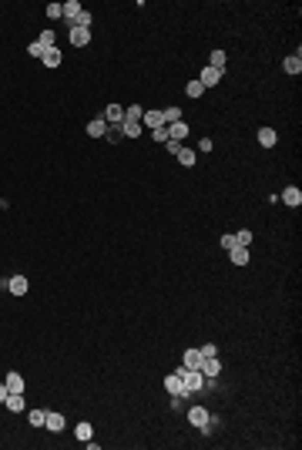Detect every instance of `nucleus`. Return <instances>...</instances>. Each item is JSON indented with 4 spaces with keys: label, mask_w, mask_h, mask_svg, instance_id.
<instances>
[{
    "label": "nucleus",
    "mask_w": 302,
    "mask_h": 450,
    "mask_svg": "<svg viewBox=\"0 0 302 450\" xmlns=\"http://www.w3.org/2000/svg\"><path fill=\"white\" fill-rule=\"evenodd\" d=\"M182 373V396H188V393H198V390H205L208 386V380L202 377V370H178Z\"/></svg>",
    "instance_id": "nucleus-1"
},
{
    "label": "nucleus",
    "mask_w": 302,
    "mask_h": 450,
    "mask_svg": "<svg viewBox=\"0 0 302 450\" xmlns=\"http://www.w3.org/2000/svg\"><path fill=\"white\" fill-rule=\"evenodd\" d=\"M188 423L198 427L202 434H212V430H215V427H212V413H208L205 407H198V403H195V407H188Z\"/></svg>",
    "instance_id": "nucleus-2"
},
{
    "label": "nucleus",
    "mask_w": 302,
    "mask_h": 450,
    "mask_svg": "<svg viewBox=\"0 0 302 450\" xmlns=\"http://www.w3.org/2000/svg\"><path fill=\"white\" fill-rule=\"evenodd\" d=\"M222 74H225V71H218V67H212V64H208V67H202V74H198V84L208 91V88H215V84L222 81Z\"/></svg>",
    "instance_id": "nucleus-3"
},
{
    "label": "nucleus",
    "mask_w": 302,
    "mask_h": 450,
    "mask_svg": "<svg viewBox=\"0 0 302 450\" xmlns=\"http://www.w3.org/2000/svg\"><path fill=\"white\" fill-rule=\"evenodd\" d=\"M198 370H202V377H205V380H215L218 373H222V360H218V356H205Z\"/></svg>",
    "instance_id": "nucleus-4"
},
{
    "label": "nucleus",
    "mask_w": 302,
    "mask_h": 450,
    "mask_svg": "<svg viewBox=\"0 0 302 450\" xmlns=\"http://www.w3.org/2000/svg\"><path fill=\"white\" fill-rule=\"evenodd\" d=\"M27 289H31V282H27L24 276H10V279H7V292H10V296H27Z\"/></svg>",
    "instance_id": "nucleus-5"
},
{
    "label": "nucleus",
    "mask_w": 302,
    "mask_h": 450,
    "mask_svg": "<svg viewBox=\"0 0 302 450\" xmlns=\"http://www.w3.org/2000/svg\"><path fill=\"white\" fill-rule=\"evenodd\" d=\"M67 37H71L74 47H88V44H91V31H88V27H71Z\"/></svg>",
    "instance_id": "nucleus-6"
},
{
    "label": "nucleus",
    "mask_w": 302,
    "mask_h": 450,
    "mask_svg": "<svg viewBox=\"0 0 302 450\" xmlns=\"http://www.w3.org/2000/svg\"><path fill=\"white\" fill-rule=\"evenodd\" d=\"M279 202H286V205H292V209H299V205H302V192H299V185H289L286 192L279 195Z\"/></svg>",
    "instance_id": "nucleus-7"
},
{
    "label": "nucleus",
    "mask_w": 302,
    "mask_h": 450,
    "mask_svg": "<svg viewBox=\"0 0 302 450\" xmlns=\"http://www.w3.org/2000/svg\"><path fill=\"white\" fill-rule=\"evenodd\" d=\"M40 64H44V67H51V71H57V67H61V51H57V44H54V47H47V51H44V57H40Z\"/></svg>",
    "instance_id": "nucleus-8"
},
{
    "label": "nucleus",
    "mask_w": 302,
    "mask_h": 450,
    "mask_svg": "<svg viewBox=\"0 0 302 450\" xmlns=\"http://www.w3.org/2000/svg\"><path fill=\"white\" fill-rule=\"evenodd\" d=\"M44 427H47L51 434H61L64 427H67V420H64V413H51V410H47V420H44Z\"/></svg>",
    "instance_id": "nucleus-9"
},
{
    "label": "nucleus",
    "mask_w": 302,
    "mask_h": 450,
    "mask_svg": "<svg viewBox=\"0 0 302 450\" xmlns=\"http://www.w3.org/2000/svg\"><path fill=\"white\" fill-rule=\"evenodd\" d=\"M202 360H205V356H202L198 349H185V356H182V366H185V370H198V366H202Z\"/></svg>",
    "instance_id": "nucleus-10"
},
{
    "label": "nucleus",
    "mask_w": 302,
    "mask_h": 450,
    "mask_svg": "<svg viewBox=\"0 0 302 450\" xmlns=\"http://www.w3.org/2000/svg\"><path fill=\"white\" fill-rule=\"evenodd\" d=\"M141 128H165V121H161V111H144L141 114Z\"/></svg>",
    "instance_id": "nucleus-11"
},
{
    "label": "nucleus",
    "mask_w": 302,
    "mask_h": 450,
    "mask_svg": "<svg viewBox=\"0 0 302 450\" xmlns=\"http://www.w3.org/2000/svg\"><path fill=\"white\" fill-rule=\"evenodd\" d=\"M61 7H64V20H67V24L74 27V20H78V14H81L84 7H81L78 0H67V4H61Z\"/></svg>",
    "instance_id": "nucleus-12"
},
{
    "label": "nucleus",
    "mask_w": 302,
    "mask_h": 450,
    "mask_svg": "<svg viewBox=\"0 0 302 450\" xmlns=\"http://www.w3.org/2000/svg\"><path fill=\"white\" fill-rule=\"evenodd\" d=\"M4 383H7L10 393H24V390H27V383H24V377H20V373H7V380H4Z\"/></svg>",
    "instance_id": "nucleus-13"
},
{
    "label": "nucleus",
    "mask_w": 302,
    "mask_h": 450,
    "mask_svg": "<svg viewBox=\"0 0 302 450\" xmlns=\"http://www.w3.org/2000/svg\"><path fill=\"white\" fill-rule=\"evenodd\" d=\"M168 138H171V141H185V138H188V124H185V121L168 124Z\"/></svg>",
    "instance_id": "nucleus-14"
},
{
    "label": "nucleus",
    "mask_w": 302,
    "mask_h": 450,
    "mask_svg": "<svg viewBox=\"0 0 302 450\" xmlns=\"http://www.w3.org/2000/svg\"><path fill=\"white\" fill-rule=\"evenodd\" d=\"M104 121H108V124H121V121H124V108H121V105H108Z\"/></svg>",
    "instance_id": "nucleus-15"
},
{
    "label": "nucleus",
    "mask_w": 302,
    "mask_h": 450,
    "mask_svg": "<svg viewBox=\"0 0 302 450\" xmlns=\"http://www.w3.org/2000/svg\"><path fill=\"white\" fill-rule=\"evenodd\" d=\"M88 135H91V138H104V135H108V121H104V118L88 121Z\"/></svg>",
    "instance_id": "nucleus-16"
},
{
    "label": "nucleus",
    "mask_w": 302,
    "mask_h": 450,
    "mask_svg": "<svg viewBox=\"0 0 302 450\" xmlns=\"http://www.w3.org/2000/svg\"><path fill=\"white\" fill-rule=\"evenodd\" d=\"M74 437H78V440H81V443H88V440H91V437H94V427H91V423H88V420H81V423H78V427H74Z\"/></svg>",
    "instance_id": "nucleus-17"
},
{
    "label": "nucleus",
    "mask_w": 302,
    "mask_h": 450,
    "mask_svg": "<svg viewBox=\"0 0 302 450\" xmlns=\"http://www.w3.org/2000/svg\"><path fill=\"white\" fill-rule=\"evenodd\" d=\"M165 390H168L171 396H175V393H182V373H178V370L165 377Z\"/></svg>",
    "instance_id": "nucleus-18"
},
{
    "label": "nucleus",
    "mask_w": 302,
    "mask_h": 450,
    "mask_svg": "<svg viewBox=\"0 0 302 450\" xmlns=\"http://www.w3.org/2000/svg\"><path fill=\"white\" fill-rule=\"evenodd\" d=\"M4 407H7L10 413H20V410H24V393H7Z\"/></svg>",
    "instance_id": "nucleus-19"
},
{
    "label": "nucleus",
    "mask_w": 302,
    "mask_h": 450,
    "mask_svg": "<svg viewBox=\"0 0 302 450\" xmlns=\"http://www.w3.org/2000/svg\"><path fill=\"white\" fill-rule=\"evenodd\" d=\"M275 141H279V135L272 128H259V145L262 148H275Z\"/></svg>",
    "instance_id": "nucleus-20"
},
{
    "label": "nucleus",
    "mask_w": 302,
    "mask_h": 450,
    "mask_svg": "<svg viewBox=\"0 0 302 450\" xmlns=\"http://www.w3.org/2000/svg\"><path fill=\"white\" fill-rule=\"evenodd\" d=\"M141 121H121V135H128V138H141Z\"/></svg>",
    "instance_id": "nucleus-21"
},
{
    "label": "nucleus",
    "mask_w": 302,
    "mask_h": 450,
    "mask_svg": "<svg viewBox=\"0 0 302 450\" xmlns=\"http://www.w3.org/2000/svg\"><path fill=\"white\" fill-rule=\"evenodd\" d=\"M175 158L178 161H182V165H185V168H191V165H195V158H198V155H195V148H178V155H175Z\"/></svg>",
    "instance_id": "nucleus-22"
},
{
    "label": "nucleus",
    "mask_w": 302,
    "mask_h": 450,
    "mask_svg": "<svg viewBox=\"0 0 302 450\" xmlns=\"http://www.w3.org/2000/svg\"><path fill=\"white\" fill-rule=\"evenodd\" d=\"M161 121H165V128H168V124H175V121H182V108H178V105L165 108V111H161Z\"/></svg>",
    "instance_id": "nucleus-23"
},
{
    "label": "nucleus",
    "mask_w": 302,
    "mask_h": 450,
    "mask_svg": "<svg viewBox=\"0 0 302 450\" xmlns=\"http://www.w3.org/2000/svg\"><path fill=\"white\" fill-rule=\"evenodd\" d=\"M282 67H286V74H299L302 71V57L299 54H289L286 61H282Z\"/></svg>",
    "instance_id": "nucleus-24"
},
{
    "label": "nucleus",
    "mask_w": 302,
    "mask_h": 450,
    "mask_svg": "<svg viewBox=\"0 0 302 450\" xmlns=\"http://www.w3.org/2000/svg\"><path fill=\"white\" fill-rule=\"evenodd\" d=\"M232 265H248V249H242V245H235V249L229 252Z\"/></svg>",
    "instance_id": "nucleus-25"
},
{
    "label": "nucleus",
    "mask_w": 302,
    "mask_h": 450,
    "mask_svg": "<svg viewBox=\"0 0 302 450\" xmlns=\"http://www.w3.org/2000/svg\"><path fill=\"white\" fill-rule=\"evenodd\" d=\"M225 61H229V54H225V51H212V57H208V64L218 67V71H225Z\"/></svg>",
    "instance_id": "nucleus-26"
},
{
    "label": "nucleus",
    "mask_w": 302,
    "mask_h": 450,
    "mask_svg": "<svg viewBox=\"0 0 302 450\" xmlns=\"http://www.w3.org/2000/svg\"><path fill=\"white\" fill-rule=\"evenodd\" d=\"M185 94H188V97H202V94H205V88H202V84H198V78H195V81H188V84H185Z\"/></svg>",
    "instance_id": "nucleus-27"
},
{
    "label": "nucleus",
    "mask_w": 302,
    "mask_h": 450,
    "mask_svg": "<svg viewBox=\"0 0 302 450\" xmlns=\"http://www.w3.org/2000/svg\"><path fill=\"white\" fill-rule=\"evenodd\" d=\"M141 114H144V108H141V105L124 108V121H141Z\"/></svg>",
    "instance_id": "nucleus-28"
},
{
    "label": "nucleus",
    "mask_w": 302,
    "mask_h": 450,
    "mask_svg": "<svg viewBox=\"0 0 302 450\" xmlns=\"http://www.w3.org/2000/svg\"><path fill=\"white\" fill-rule=\"evenodd\" d=\"M27 420H31V427H44V420H47V410H31V413H27Z\"/></svg>",
    "instance_id": "nucleus-29"
},
{
    "label": "nucleus",
    "mask_w": 302,
    "mask_h": 450,
    "mask_svg": "<svg viewBox=\"0 0 302 450\" xmlns=\"http://www.w3.org/2000/svg\"><path fill=\"white\" fill-rule=\"evenodd\" d=\"M44 51H47V47H44L40 40H31V44H27V54H31V57H37V61L44 57Z\"/></svg>",
    "instance_id": "nucleus-30"
},
{
    "label": "nucleus",
    "mask_w": 302,
    "mask_h": 450,
    "mask_svg": "<svg viewBox=\"0 0 302 450\" xmlns=\"http://www.w3.org/2000/svg\"><path fill=\"white\" fill-rule=\"evenodd\" d=\"M91 20H94V17H91V10H81L78 20H74V27H88V31H91Z\"/></svg>",
    "instance_id": "nucleus-31"
},
{
    "label": "nucleus",
    "mask_w": 302,
    "mask_h": 450,
    "mask_svg": "<svg viewBox=\"0 0 302 450\" xmlns=\"http://www.w3.org/2000/svg\"><path fill=\"white\" fill-rule=\"evenodd\" d=\"M235 242H239L242 249H248V245H252V232H248V229H242V232H235Z\"/></svg>",
    "instance_id": "nucleus-32"
},
{
    "label": "nucleus",
    "mask_w": 302,
    "mask_h": 450,
    "mask_svg": "<svg viewBox=\"0 0 302 450\" xmlns=\"http://www.w3.org/2000/svg\"><path fill=\"white\" fill-rule=\"evenodd\" d=\"M44 14H47L51 20H61V17H64V7H61V4H47V10H44Z\"/></svg>",
    "instance_id": "nucleus-33"
},
{
    "label": "nucleus",
    "mask_w": 302,
    "mask_h": 450,
    "mask_svg": "<svg viewBox=\"0 0 302 450\" xmlns=\"http://www.w3.org/2000/svg\"><path fill=\"white\" fill-rule=\"evenodd\" d=\"M151 138H155L158 145H165V141H168V128H155V131H151Z\"/></svg>",
    "instance_id": "nucleus-34"
},
{
    "label": "nucleus",
    "mask_w": 302,
    "mask_h": 450,
    "mask_svg": "<svg viewBox=\"0 0 302 450\" xmlns=\"http://www.w3.org/2000/svg\"><path fill=\"white\" fill-rule=\"evenodd\" d=\"M198 353H202V356H218V346H215V343H205V346H198Z\"/></svg>",
    "instance_id": "nucleus-35"
},
{
    "label": "nucleus",
    "mask_w": 302,
    "mask_h": 450,
    "mask_svg": "<svg viewBox=\"0 0 302 450\" xmlns=\"http://www.w3.org/2000/svg\"><path fill=\"white\" fill-rule=\"evenodd\" d=\"M40 44H44V47H54V31H44V34H40Z\"/></svg>",
    "instance_id": "nucleus-36"
},
{
    "label": "nucleus",
    "mask_w": 302,
    "mask_h": 450,
    "mask_svg": "<svg viewBox=\"0 0 302 450\" xmlns=\"http://www.w3.org/2000/svg\"><path fill=\"white\" fill-rule=\"evenodd\" d=\"M235 245H239V242H235V235H222V249H225V252H232Z\"/></svg>",
    "instance_id": "nucleus-37"
},
{
    "label": "nucleus",
    "mask_w": 302,
    "mask_h": 450,
    "mask_svg": "<svg viewBox=\"0 0 302 450\" xmlns=\"http://www.w3.org/2000/svg\"><path fill=\"white\" fill-rule=\"evenodd\" d=\"M212 148H215V141H212V138H202V141H198V152H212Z\"/></svg>",
    "instance_id": "nucleus-38"
},
{
    "label": "nucleus",
    "mask_w": 302,
    "mask_h": 450,
    "mask_svg": "<svg viewBox=\"0 0 302 450\" xmlns=\"http://www.w3.org/2000/svg\"><path fill=\"white\" fill-rule=\"evenodd\" d=\"M165 148H168V152H171V155H178V148H182V141H171V138H168V141H165Z\"/></svg>",
    "instance_id": "nucleus-39"
},
{
    "label": "nucleus",
    "mask_w": 302,
    "mask_h": 450,
    "mask_svg": "<svg viewBox=\"0 0 302 450\" xmlns=\"http://www.w3.org/2000/svg\"><path fill=\"white\" fill-rule=\"evenodd\" d=\"M108 138H111V141H118V138H121V124H111V131H108Z\"/></svg>",
    "instance_id": "nucleus-40"
},
{
    "label": "nucleus",
    "mask_w": 302,
    "mask_h": 450,
    "mask_svg": "<svg viewBox=\"0 0 302 450\" xmlns=\"http://www.w3.org/2000/svg\"><path fill=\"white\" fill-rule=\"evenodd\" d=\"M7 393H10V390H7V383H0V403L7 400Z\"/></svg>",
    "instance_id": "nucleus-41"
}]
</instances>
